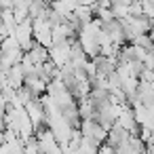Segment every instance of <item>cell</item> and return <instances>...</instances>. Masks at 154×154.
Listing matches in <instances>:
<instances>
[{
	"instance_id": "1",
	"label": "cell",
	"mask_w": 154,
	"mask_h": 154,
	"mask_svg": "<svg viewBox=\"0 0 154 154\" xmlns=\"http://www.w3.org/2000/svg\"><path fill=\"white\" fill-rule=\"evenodd\" d=\"M74 15L82 21V23H89V21H93L95 17V11H93V7H87V5H76L74 7Z\"/></svg>"
},
{
	"instance_id": "2",
	"label": "cell",
	"mask_w": 154,
	"mask_h": 154,
	"mask_svg": "<svg viewBox=\"0 0 154 154\" xmlns=\"http://www.w3.org/2000/svg\"><path fill=\"white\" fill-rule=\"evenodd\" d=\"M0 47H2V51H5V53L15 51V49H21V45H19V40H17V36H15V34H11V36H7V38H2V40H0Z\"/></svg>"
},
{
	"instance_id": "3",
	"label": "cell",
	"mask_w": 154,
	"mask_h": 154,
	"mask_svg": "<svg viewBox=\"0 0 154 154\" xmlns=\"http://www.w3.org/2000/svg\"><path fill=\"white\" fill-rule=\"evenodd\" d=\"M97 2H99V0H78V5H87V7H93Z\"/></svg>"
},
{
	"instance_id": "4",
	"label": "cell",
	"mask_w": 154,
	"mask_h": 154,
	"mask_svg": "<svg viewBox=\"0 0 154 154\" xmlns=\"http://www.w3.org/2000/svg\"><path fill=\"white\" fill-rule=\"evenodd\" d=\"M2 55H5V51H2V47H0V61H2Z\"/></svg>"
},
{
	"instance_id": "5",
	"label": "cell",
	"mask_w": 154,
	"mask_h": 154,
	"mask_svg": "<svg viewBox=\"0 0 154 154\" xmlns=\"http://www.w3.org/2000/svg\"><path fill=\"white\" fill-rule=\"evenodd\" d=\"M45 2H47V5H53V2H55V0H45Z\"/></svg>"
},
{
	"instance_id": "6",
	"label": "cell",
	"mask_w": 154,
	"mask_h": 154,
	"mask_svg": "<svg viewBox=\"0 0 154 154\" xmlns=\"http://www.w3.org/2000/svg\"><path fill=\"white\" fill-rule=\"evenodd\" d=\"M2 9H5V7H2V2H0V13H2Z\"/></svg>"
},
{
	"instance_id": "7",
	"label": "cell",
	"mask_w": 154,
	"mask_h": 154,
	"mask_svg": "<svg viewBox=\"0 0 154 154\" xmlns=\"http://www.w3.org/2000/svg\"><path fill=\"white\" fill-rule=\"evenodd\" d=\"M0 40H2V38H0Z\"/></svg>"
}]
</instances>
